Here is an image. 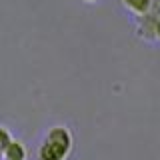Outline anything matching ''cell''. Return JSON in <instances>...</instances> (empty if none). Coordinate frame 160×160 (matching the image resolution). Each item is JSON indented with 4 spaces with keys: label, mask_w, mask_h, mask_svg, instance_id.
<instances>
[{
    "label": "cell",
    "mask_w": 160,
    "mask_h": 160,
    "mask_svg": "<svg viewBox=\"0 0 160 160\" xmlns=\"http://www.w3.org/2000/svg\"><path fill=\"white\" fill-rule=\"evenodd\" d=\"M154 40H160V18L154 24Z\"/></svg>",
    "instance_id": "5"
},
{
    "label": "cell",
    "mask_w": 160,
    "mask_h": 160,
    "mask_svg": "<svg viewBox=\"0 0 160 160\" xmlns=\"http://www.w3.org/2000/svg\"><path fill=\"white\" fill-rule=\"evenodd\" d=\"M26 158V150L20 142H10L6 146V160H24Z\"/></svg>",
    "instance_id": "3"
},
{
    "label": "cell",
    "mask_w": 160,
    "mask_h": 160,
    "mask_svg": "<svg viewBox=\"0 0 160 160\" xmlns=\"http://www.w3.org/2000/svg\"><path fill=\"white\" fill-rule=\"evenodd\" d=\"M10 142H12V140H10L8 132L4 128H0V150H6V146H8Z\"/></svg>",
    "instance_id": "4"
},
{
    "label": "cell",
    "mask_w": 160,
    "mask_h": 160,
    "mask_svg": "<svg viewBox=\"0 0 160 160\" xmlns=\"http://www.w3.org/2000/svg\"><path fill=\"white\" fill-rule=\"evenodd\" d=\"M72 150V136L68 128L64 126H54L46 134V140L38 150L40 160H64Z\"/></svg>",
    "instance_id": "1"
},
{
    "label": "cell",
    "mask_w": 160,
    "mask_h": 160,
    "mask_svg": "<svg viewBox=\"0 0 160 160\" xmlns=\"http://www.w3.org/2000/svg\"><path fill=\"white\" fill-rule=\"evenodd\" d=\"M150 4H152V0H122V6L128 10L130 14H134V16H144V14L150 10Z\"/></svg>",
    "instance_id": "2"
},
{
    "label": "cell",
    "mask_w": 160,
    "mask_h": 160,
    "mask_svg": "<svg viewBox=\"0 0 160 160\" xmlns=\"http://www.w3.org/2000/svg\"><path fill=\"white\" fill-rule=\"evenodd\" d=\"M84 2H98V0H84Z\"/></svg>",
    "instance_id": "6"
},
{
    "label": "cell",
    "mask_w": 160,
    "mask_h": 160,
    "mask_svg": "<svg viewBox=\"0 0 160 160\" xmlns=\"http://www.w3.org/2000/svg\"><path fill=\"white\" fill-rule=\"evenodd\" d=\"M0 154H2V150H0Z\"/></svg>",
    "instance_id": "7"
}]
</instances>
